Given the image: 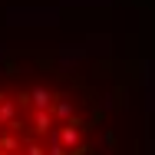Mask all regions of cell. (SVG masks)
Instances as JSON below:
<instances>
[{
    "instance_id": "obj_1",
    "label": "cell",
    "mask_w": 155,
    "mask_h": 155,
    "mask_svg": "<svg viewBox=\"0 0 155 155\" xmlns=\"http://www.w3.org/2000/svg\"><path fill=\"white\" fill-rule=\"evenodd\" d=\"M86 116L43 83H0V155H86Z\"/></svg>"
}]
</instances>
